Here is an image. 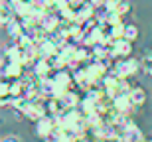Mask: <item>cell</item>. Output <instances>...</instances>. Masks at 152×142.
<instances>
[{
  "label": "cell",
  "instance_id": "6da1fadb",
  "mask_svg": "<svg viewBox=\"0 0 152 142\" xmlns=\"http://www.w3.org/2000/svg\"><path fill=\"white\" fill-rule=\"evenodd\" d=\"M103 83V89H105V93L107 95H111V97H115V95H121V93H129L132 87H130V83H129V79H124V77H121V75H117L111 69V73L105 77V79L101 81Z\"/></svg>",
  "mask_w": 152,
  "mask_h": 142
},
{
  "label": "cell",
  "instance_id": "7a4b0ae2",
  "mask_svg": "<svg viewBox=\"0 0 152 142\" xmlns=\"http://www.w3.org/2000/svg\"><path fill=\"white\" fill-rule=\"evenodd\" d=\"M140 69H142V61L136 57H123V59H117L113 63V71L121 77H124V79L134 77Z\"/></svg>",
  "mask_w": 152,
  "mask_h": 142
},
{
  "label": "cell",
  "instance_id": "3957f363",
  "mask_svg": "<svg viewBox=\"0 0 152 142\" xmlns=\"http://www.w3.org/2000/svg\"><path fill=\"white\" fill-rule=\"evenodd\" d=\"M132 53V42L126 38H117V40H109V55L113 59H123Z\"/></svg>",
  "mask_w": 152,
  "mask_h": 142
},
{
  "label": "cell",
  "instance_id": "277c9868",
  "mask_svg": "<svg viewBox=\"0 0 152 142\" xmlns=\"http://www.w3.org/2000/svg\"><path fill=\"white\" fill-rule=\"evenodd\" d=\"M56 126H57L56 117H53V114H44L42 119L36 120V134H38L39 138L48 140V138L51 136V132L56 130Z\"/></svg>",
  "mask_w": 152,
  "mask_h": 142
},
{
  "label": "cell",
  "instance_id": "5b68a950",
  "mask_svg": "<svg viewBox=\"0 0 152 142\" xmlns=\"http://www.w3.org/2000/svg\"><path fill=\"white\" fill-rule=\"evenodd\" d=\"M28 71H30V69L26 67L22 61H12L10 65H6V67L0 69L2 77H8V79H22Z\"/></svg>",
  "mask_w": 152,
  "mask_h": 142
},
{
  "label": "cell",
  "instance_id": "8992f818",
  "mask_svg": "<svg viewBox=\"0 0 152 142\" xmlns=\"http://www.w3.org/2000/svg\"><path fill=\"white\" fill-rule=\"evenodd\" d=\"M113 107L118 109L121 113H129L134 109V103L130 101V95L129 93H121V95H115L113 97Z\"/></svg>",
  "mask_w": 152,
  "mask_h": 142
},
{
  "label": "cell",
  "instance_id": "52a82bcc",
  "mask_svg": "<svg viewBox=\"0 0 152 142\" xmlns=\"http://www.w3.org/2000/svg\"><path fill=\"white\" fill-rule=\"evenodd\" d=\"M95 6L91 4L89 0H85L83 4H79L77 6V18H75V20H77L79 24H83V22H87V20H91V18H95Z\"/></svg>",
  "mask_w": 152,
  "mask_h": 142
},
{
  "label": "cell",
  "instance_id": "ba28073f",
  "mask_svg": "<svg viewBox=\"0 0 152 142\" xmlns=\"http://www.w3.org/2000/svg\"><path fill=\"white\" fill-rule=\"evenodd\" d=\"M14 18H16L14 6H12L8 0H2V4H0V22H2V26L6 28V26H8Z\"/></svg>",
  "mask_w": 152,
  "mask_h": 142
},
{
  "label": "cell",
  "instance_id": "9c48e42d",
  "mask_svg": "<svg viewBox=\"0 0 152 142\" xmlns=\"http://www.w3.org/2000/svg\"><path fill=\"white\" fill-rule=\"evenodd\" d=\"M6 32H8V38H10L12 42H16L18 38H20V36L26 32V28H24V24L20 22L18 18H14V20H12V22L6 26Z\"/></svg>",
  "mask_w": 152,
  "mask_h": 142
},
{
  "label": "cell",
  "instance_id": "30bf717a",
  "mask_svg": "<svg viewBox=\"0 0 152 142\" xmlns=\"http://www.w3.org/2000/svg\"><path fill=\"white\" fill-rule=\"evenodd\" d=\"M129 95H130V101L134 103V107H140L142 103L146 101V91L142 87H132L129 91Z\"/></svg>",
  "mask_w": 152,
  "mask_h": 142
},
{
  "label": "cell",
  "instance_id": "8fae6325",
  "mask_svg": "<svg viewBox=\"0 0 152 142\" xmlns=\"http://www.w3.org/2000/svg\"><path fill=\"white\" fill-rule=\"evenodd\" d=\"M140 61H142V71H144L146 75H152V55L148 53V51L140 57Z\"/></svg>",
  "mask_w": 152,
  "mask_h": 142
},
{
  "label": "cell",
  "instance_id": "7c38bea8",
  "mask_svg": "<svg viewBox=\"0 0 152 142\" xmlns=\"http://www.w3.org/2000/svg\"><path fill=\"white\" fill-rule=\"evenodd\" d=\"M124 38L130 42H134L138 38V28H136L134 24H126V28H124Z\"/></svg>",
  "mask_w": 152,
  "mask_h": 142
},
{
  "label": "cell",
  "instance_id": "4fadbf2b",
  "mask_svg": "<svg viewBox=\"0 0 152 142\" xmlns=\"http://www.w3.org/2000/svg\"><path fill=\"white\" fill-rule=\"evenodd\" d=\"M115 10H117L121 16H126V14L130 12V2H129V0H121V2H118V6L115 8Z\"/></svg>",
  "mask_w": 152,
  "mask_h": 142
},
{
  "label": "cell",
  "instance_id": "5bb4252c",
  "mask_svg": "<svg viewBox=\"0 0 152 142\" xmlns=\"http://www.w3.org/2000/svg\"><path fill=\"white\" fill-rule=\"evenodd\" d=\"M0 142H22V138L18 136V134H8V136H4Z\"/></svg>",
  "mask_w": 152,
  "mask_h": 142
},
{
  "label": "cell",
  "instance_id": "9a60e30c",
  "mask_svg": "<svg viewBox=\"0 0 152 142\" xmlns=\"http://www.w3.org/2000/svg\"><path fill=\"white\" fill-rule=\"evenodd\" d=\"M95 8H105V0H89Z\"/></svg>",
  "mask_w": 152,
  "mask_h": 142
},
{
  "label": "cell",
  "instance_id": "2e32d148",
  "mask_svg": "<svg viewBox=\"0 0 152 142\" xmlns=\"http://www.w3.org/2000/svg\"><path fill=\"white\" fill-rule=\"evenodd\" d=\"M42 2H44V4L48 6L50 10H53V6H56V0H42Z\"/></svg>",
  "mask_w": 152,
  "mask_h": 142
},
{
  "label": "cell",
  "instance_id": "e0dca14e",
  "mask_svg": "<svg viewBox=\"0 0 152 142\" xmlns=\"http://www.w3.org/2000/svg\"><path fill=\"white\" fill-rule=\"evenodd\" d=\"M20 2H24V4H30V6H32V4L36 2V0H20Z\"/></svg>",
  "mask_w": 152,
  "mask_h": 142
},
{
  "label": "cell",
  "instance_id": "ac0fdd59",
  "mask_svg": "<svg viewBox=\"0 0 152 142\" xmlns=\"http://www.w3.org/2000/svg\"><path fill=\"white\" fill-rule=\"evenodd\" d=\"M150 140H152V138H150Z\"/></svg>",
  "mask_w": 152,
  "mask_h": 142
}]
</instances>
